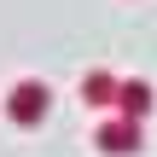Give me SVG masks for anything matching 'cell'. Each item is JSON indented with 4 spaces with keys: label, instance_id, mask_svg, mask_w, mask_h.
I'll return each mask as SVG.
<instances>
[{
    "label": "cell",
    "instance_id": "6da1fadb",
    "mask_svg": "<svg viewBox=\"0 0 157 157\" xmlns=\"http://www.w3.org/2000/svg\"><path fill=\"white\" fill-rule=\"evenodd\" d=\"M17 117H41V87H17Z\"/></svg>",
    "mask_w": 157,
    "mask_h": 157
}]
</instances>
